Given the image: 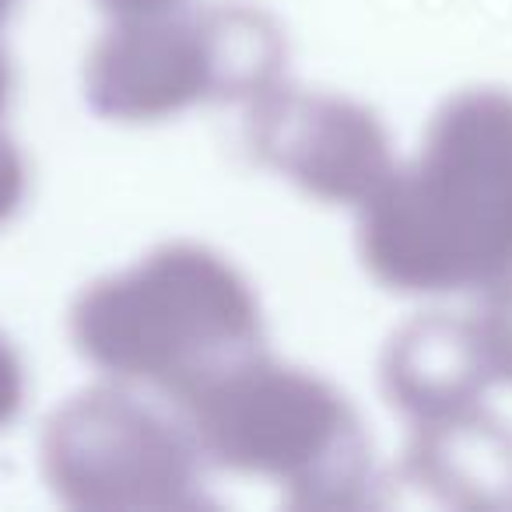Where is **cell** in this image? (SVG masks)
<instances>
[{
    "instance_id": "1",
    "label": "cell",
    "mask_w": 512,
    "mask_h": 512,
    "mask_svg": "<svg viewBox=\"0 0 512 512\" xmlns=\"http://www.w3.org/2000/svg\"><path fill=\"white\" fill-rule=\"evenodd\" d=\"M365 264L400 292L495 288L512 274V95L470 92L421 158L369 200Z\"/></svg>"
},
{
    "instance_id": "2",
    "label": "cell",
    "mask_w": 512,
    "mask_h": 512,
    "mask_svg": "<svg viewBox=\"0 0 512 512\" xmlns=\"http://www.w3.org/2000/svg\"><path fill=\"white\" fill-rule=\"evenodd\" d=\"M74 334L102 369L183 397L249 358L260 320L232 267L197 246H169L123 278L95 285L74 313Z\"/></svg>"
},
{
    "instance_id": "3",
    "label": "cell",
    "mask_w": 512,
    "mask_h": 512,
    "mask_svg": "<svg viewBox=\"0 0 512 512\" xmlns=\"http://www.w3.org/2000/svg\"><path fill=\"white\" fill-rule=\"evenodd\" d=\"M197 446L221 467L274 474L309 502H348L362 481V439L348 407L320 379L242 358L186 390Z\"/></svg>"
},
{
    "instance_id": "4",
    "label": "cell",
    "mask_w": 512,
    "mask_h": 512,
    "mask_svg": "<svg viewBox=\"0 0 512 512\" xmlns=\"http://www.w3.org/2000/svg\"><path fill=\"white\" fill-rule=\"evenodd\" d=\"M281 60L278 32L253 11L127 18L95 50L88 95L109 116L155 120L207 95L264 92Z\"/></svg>"
},
{
    "instance_id": "5",
    "label": "cell",
    "mask_w": 512,
    "mask_h": 512,
    "mask_svg": "<svg viewBox=\"0 0 512 512\" xmlns=\"http://www.w3.org/2000/svg\"><path fill=\"white\" fill-rule=\"evenodd\" d=\"M57 491L92 509H169L193 488V446L148 407L120 393H88L46 435Z\"/></svg>"
},
{
    "instance_id": "6",
    "label": "cell",
    "mask_w": 512,
    "mask_h": 512,
    "mask_svg": "<svg viewBox=\"0 0 512 512\" xmlns=\"http://www.w3.org/2000/svg\"><path fill=\"white\" fill-rule=\"evenodd\" d=\"M256 151L323 200L369 204L393 176L379 123L341 99L281 92L253 116Z\"/></svg>"
},
{
    "instance_id": "7",
    "label": "cell",
    "mask_w": 512,
    "mask_h": 512,
    "mask_svg": "<svg viewBox=\"0 0 512 512\" xmlns=\"http://www.w3.org/2000/svg\"><path fill=\"white\" fill-rule=\"evenodd\" d=\"M390 393L400 407L435 421L470 407L491 379L474 323L428 320L411 327L390 351Z\"/></svg>"
},
{
    "instance_id": "8",
    "label": "cell",
    "mask_w": 512,
    "mask_h": 512,
    "mask_svg": "<svg viewBox=\"0 0 512 512\" xmlns=\"http://www.w3.org/2000/svg\"><path fill=\"white\" fill-rule=\"evenodd\" d=\"M414 460L421 477L449 498L498 502L512 491V439L467 411L435 418Z\"/></svg>"
},
{
    "instance_id": "9",
    "label": "cell",
    "mask_w": 512,
    "mask_h": 512,
    "mask_svg": "<svg viewBox=\"0 0 512 512\" xmlns=\"http://www.w3.org/2000/svg\"><path fill=\"white\" fill-rule=\"evenodd\" d=\"M484 365L491 379H512V281H498L484 313L474 320Z\"/></svg>"
},
{
    "instance_id": "10",
    "label": "cell",
    "mask_w": 512,
    "mask_h": 512,
    "mask_svg": "<svg viewBox=\"0 0 512 512\" xmlns=\"http://www.w3.org/2000/svg\"><path fill=\"white\" fill-rule=\"evenodd\" d=\"M22 190H25L22 162H18L15 148L0 137V218H8L15 211V204L22 200Z\"/></svg>"
},
{
    "instance_id": "11",
    "label": "cell",
    "mask_w": 512,
    "mask_h": 512,
    "mask_svg": "<svg viewBox=\"0 0 512 512\" xmlns=\"http://www.w3.org/2000/svg\"><path fill=\"white\" fill-rule=\"evenodd\" d=\"M18 400H22V369H18L8 344L0 341V425L11 421V414L18 411Z\"/></svg>"
},
{
    "instance_id": "12",
    "label": "cell",
    "mask_w": 512,
    "mask_h": 512,
    "mask_svg": "<svg viewBox=\"0 0 512 512\" xmlns=\"http://www.w3.org/2000/svg\"><path fill=\"white\" fill-rule=\"evenodd\" d=\"M102 4L123 18H144V15H165L169 8H176L179 0H102Z\"/></svg>"
},
{
    "instance_id": "13",
    "label": "cell",
    "mask_w": 512,
    "mask_h": 512,
    "mask_svg": "<svg viewBox=\"0 0 512 512\" xmlns=\"http://www.w3.org/2000/svg\"><path fill=\"white\" fill-rule=\"evenodd\" d=\"M4 95H8V67H4V53H0V109H4Z\"/></svg>"
},
{
    "instance_id": "14",
    "label": "cell",
    "mask_w": 512,
    "mask_h": 512,
    "mask_svg": "<svg viewBox=\"0 0 512 512\" xmlns=\"http://www.w3.org/2000/svg\"><path fill=\"white\" fill-rule=\"evenodd\" d=\"M11 4H15V0H0V18L8 15V8H11Z\"/></svg>"
}]
</instances>
